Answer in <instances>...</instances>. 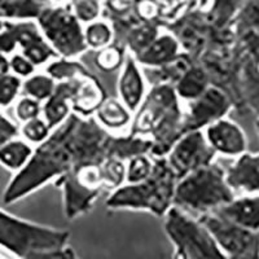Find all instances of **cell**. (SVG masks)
<instances>
[{
  "label": "cell",
  "instance_id": "6da1fadb",
  "mask_svg": "<svg viewBox=\"0 0 259 259\" xmlns=\"http://www.w3.org/2000/svg\"><path fill=\"white\" fill-rule=\"evenodd\" d=\"M148 139L117 135L104 130L94 117L83 118L71 113L62 124L52 130L50 138L34 149L22 170L9 180L3 193L6 205L18 202L65 174L82 166L118 158L126 162L140 154H149Z\"/></svg>",
  "mask_w": 259,
  "mask_h": 259
},
{
  "label": "cell",
  "instance_id": "7a4b0ae2",
  "mask_svg": "<svg viewBox=\"0 0 259 259\" xmlns=\"http://www.w3.org/2000/svg\"><path fill=\"white\" fill-rule=\"evenodd\" d=\"M134 136L152 143L150 156L162 158L184 135V106L172 84H154L147 92L142 105L130 124Z\"/></svg>",
  "mask_w": 259,
  "mask_h": 259
},
{
  "label": "cell",
  "instance_id": "3957f363",
  "mask_svg": "<svg viewBox=\"0 0 259 259\" xmlns=\"http://www.w3.org/2000/svg\"><path fill=\"white\" fill-rule=\"evenodd\" d=\"M126 162L109 158L82 166L65 174L53 184L62 192V209L66 219L74 221L92 210L104 191H115L124 184Z\"/></svg>",
  "mask_w": 259,
  "mask_h": 259
},
{
  "label": "cell",
  "instance_id": "277c9868",
  "mask_svg": "<svg viewBox=\"0 0 259 259\" xmlns=\"http://www.w3.org/2000/svg\"><path fill=\"white\" fill-rule=\"evenodd\" d=\"M178 179L166 157L153 158V170L148 179L138 184H123L106 198L109 210H140L163 218L172 207Z\"/></svg>",
  "mask_w": 259,
  "mask_h": 259
},
{
  "label": "cell",
  "instance_id": "5b68a950",
  "mask_svg": "<svg viewBox=\"0 0 259 259\" xmlns=\"http://www.w3.org/2000/svg\"><path fill=\"white\" fill-rule=\"evenodd\" d=\"M233 198L235 192L227 184L226 171L212 162L178 180L172 207L197 218L217 211Z\"/></svg>",
  "mask_w": 259,
  "mask_h": 259
},
{
  "label": "cell",
  "instance_id": "8992f818",
  "mask_svg": "<svg viewBox=\"0 0 259 259\" xmlns=\"http://www.w3.org/2000/svg\"><path fill=\"white\" fill-rule=\"evenodd\" d=\"M69 231L18 218L0 207V246L18 259L61 249L69 245Z\"/></svg>",
  "mask_w": 259,
  "mask_h": 259
},
{
  "label": "cell",
  "instance_id": "52a82bcc",
  "mask_svg": "<svg viewBox=\"0 0 259 259\" xmlns=\"http://www.w3.org/2000/svg\"><path fill=\"white\" fill-rule=\"evenodd\" d=\"M35 22L48 45L61 59L77 60L89 50L83 25L71 12L69 3H47Z\"/></svg>",
  "mask_w": 259,
  "mask_h": 259
},
{
  "label": "cell",
  "instance_id": "ba28073f",
  "mask_svg": "<svg viewBox=\"0 0 259 259\" xmlns=\"http://www.w3.org/2000/svg\"><path fill=\"white\" fill-rule=\"evenodd\" d=\"M162 219L170 242L187 259H227L211 235L194 217L171 207Z\"/></svg>",
  "mask_w": 259,
  "mask_h": 259
},
{
  "label": "cell",
  "instance_id": "9c48e42d",
  "mask_svg": "<svg viewBox=\"0 0 259 259\" xmlns=\"http://www.w3.org/2000/svg\"><path fill=\"white\" fill-rule=\"evenodd\" d=\"M215 156L202 131H189L175 143L166 159L177 179L180 180L198 168L211 165Z\"/></svg>",
  "mask_w": 259,
  "mask_h": 259
},
{
  "label": "cell",
  "instance_id": "30bf717a",
  "mask_svg": "<svg viewBox=\"0 0 259 259\" xmlns=\"http://www.w3.org/2000/svg\"><path fill=\"white\" fill-rule=\"evenodd\" d=\"M2 32L6 34L4 38L8 40V45L15 50L20 47L21 55L26 57L35 68L59 57L48 45L35 21H4Z\"/></svg>",
  "mask_w": 259,
  "mask_h": 259
},
{
  "label": "cell",
  "instance_id": "8fae6325",
  "mask_svg": "<svg viewBox=\"0 0 259 259\" xmlns=\"http://www.w3.org/2000/svg\"><path fill=\"white\" fill-rule=\"evenodd\" d=\"M231 109L230 97L217 85L206 89L202 95L194 100L186 103L184 106V133L202 131L214 122L223 119Z\"/></svg>",
  "mask_w": 259,
  "mask_h": 259
},
{
  "label": "cell",
  "instance_id": "7c38bea8",
  "mask_svg": "<svg viewBox=\"0 0 259 259\" xmlns=\"http://www.w3.org/2000/svg\"><path fill=\"white\" fill-rule=\"evenodd\" d=\"M207 144L215 154L223 156H241L246 150V138L241 127L231 119H219L203 131Z\"/></svg>",
  "mask_w": 259,
  "mask_h": 259
},
{
  "label": "cell",
  "instance_id": "4fadbf2b",
  "mask_svg": "<svg viewBox=\"0 0 259 259\" xmlns=\"http://www.w3.org/2000/svg\"><path fill=\"white\" fill-rule=\"evenodd\" d=\"M145 95V78L140 65L136 62L133 55H126L118 78V99L130 112L135 113L142 105Z\"/></svg>",
  "mask_w": 259,
  "mask_h": 259
},
{
  "label": "cell",
  "instance_id": "5bb4252c",
  "mask_svg": "<svg viewBox=\"0 0 259 259\" xmlns=\"http://www.w3.org/2000/svg\"><path fill=\"white\" fill-rule=\"evenodd\" d=\"M80 79H83V78H80ZM80 79L57 83L52 96L43 103V106H41L43 119L50 126L51 130L59 127L70 117L71 100H73L74 94L77 91Z\"/></svg>",
  "mask_w": 259,
  "mask_h": 259
},
{
  "label": "cell",
  "instance_id": "9a60e30c",
  "mask_svg": "<svg viewBox=\"0 0 259 259\" xmlns=\"http://www.w3.org/2000/svg\"><path fill=\"white\" fill-rule=\"evenodd\" d=\"M180 48L182 46H180L179 39L174 34L165 31L161 32L152 41V45L148 46L142 53H139L134 59L140 66L144 65L148 68L159 69L177 60L182 55Z\"/></svg>",
  "mask_w": 259,
  "mask_h": 259
},
{
  "label": "cell",
  "instance_id": "2e32d148",
  "mask_svg": "<svg viewBox=\"0 0 259 259\" xmlns=\"http://www.w3.org/2000/svg\"><path fill=\"white\" fill-rule=\"evenodd\" d=\"M226 182L233 192L259 191V154H241L226 171Z\"/></svg>",
  "mask_w": 259,
  "mask_h": 259
},
{
  "label": "cell",
  "instance_id": "e0dca14e",
  "mask_svg": "<svg viewBox=\"0 0 259 259\" xmlns=\"http://www.w3.org/2000/svg\"><path fill=\"white\" fill-rule=\"evenodd\" d=\"M214 212L241 228L259 232V197L233 198Z\"/></svg>",
  "mask_w": 259,
  "mask_h": 259
},
{
  "label": "cell",
  "instance_id": "ac0fdd59",
  "mask_svg": "<svg viewBox=\"0 0 259 259\" xmlns=\"http://www.w3.org/2000/svg\"><path fill=\"white\" fill-rule=\"evenodd\" d=\"M106 99L105 90L95 75L79 80L71 100V113L83 118L94 117L99 106Z\"/></svg>",
  "mask_w": 259,
  "mask_h": 259
},
{
  "label": "cell",
  "instance_id": "d6986e66",
  "mask_svg": "<svg viewBox=\"0 0 259 259\" xmlns=\"http://www.w3.org/2000/svg\"><path fill=\"white\" fill-rule=\"evenodd\" d=\"M94 118L104 130L115 134L131 124L133 113L117 97H106L96 110Z\"/></svg>",
  "mask_w": 259,
  "mask_h": 259
},
{
  "label": "cell",
  "instance_id": "ffe728a7",
  "mask_svg": "<svg viewBox=\"0 0 259 259\" xmlns=\"http://www.w3.org/2000/svg\"><path fill=\"white\" fill-rule=\"evenodd\" d=\"M209 85V77L206 71L203 70L201 65L192 64L177 80L174 90L180 101L188 103L202 95Z\"/></svg>",
  "mask_w": 259,
  "mask_h": 259
},
{
  "label": "cell",
  "instance_id": "44dd1931",
  "mask_svg": "<svg viewBox=\"0 0 259 259\" xmlns=\"http://www.w3.org/2000/svg\"><path fill=\"white\" fill-rule=\"evenodd\" d=\"M46 4V2L31 0H0V20L9 22L36 21Z\"/></svg>",
  "mask_w": 259,
  "mask_h": 259
},
{
  "label": "cell",
  "instance_id": "7402d4cb",
  "mask_svg": "<svg viewBox=\"0 0 259 259\" xmlns=\"http://www.w3.org/2000/svg\"><path fill=\"white\" fill-rule=\"evenodd\" d=\"M34 153V148L24 139H12L0 147V163L9 171L18 172L26 166Z\"/></svg>",
  "mask_w": 259,
  "mask_h": 259
},
{
  "label": "cell",
  "instance_id": "603a6c76",
  "mask_svg": "<svg viewBox=\"0 0 259 259\" xmlns=\"http://www.w3.org/2000/svg\"><path fill=\"white\" fill-rule=\"evenodd\" d=\"M159 26H161V22L158 21H154V22L139 21L135 25L128 27L127 31H124V38H126L124 40L131 51L130 55H133L134 57L138 56L148 46L152 45V41L161 34Z\"/></svg>",
  "mask_w": 259,
  "mask_h": 259
},
{
  "label": "cell",
  "instance_id": "cb8c5ba5",
  "mask_svg": "<svg viewBox=\"0 0 259 259\" xmlns=\"http://www.w3.org/2000/svg\"><path fill=\"white\" fill-rule=\"evenodd\" d=\"M46 74L50 75L56 83L80 79V78H87L91 75L89 69L78 60L61 59V57H57L56 60H53L47 65Z\"/></svg>",
  "mask_w": 259,
  "mask_h": 259
},
{
  "label": "cell",
  "instance_id": "d4e9b609",
  "mask_svg": "<svg viewBox=\"0 0 259 259\" xmlns=\"http://www.w3.org/2000/svg\"><path fill=\"white\" fill-rule=\"evenodd\" d=\"M83 35H84V43L87 48L95 51H100L113 45V40L115 38L113 25L100 18L85 25L83 27Z\"/></svg>",
  "mask_w": 259,
  "mask_h": 259
},
{
  "label": "cell",
  "instance_id": "484cf974",
  "mask_svg": "<svg viewBox=\"0 0 259 259\" xmlns=\"http://www.w3.org/2000/svg\"><path fill=\"white\" fill-rule=\"evenodd\" d=\"M56 84L57 83L46 73H35L22 82L21 91L24 92L25 96L43 104L52 96Z\"/></svg>",
  "mask_w": 259,
  "mask_h": 259
},
{
  "label": "cell",
  "instance_id": "4316f807",
  "mask_svg": "<svg viewBox=\"0 0 259 259\" xmlns=\"http://www.w3.org/2000/svg\"><path fill=\"white\" fill-rule=\"evenodd\" d=\"M124 59H126L124 48L122 46L113 43V45L108 46L103 50L96 51L95 65L103 73H114L122 68Z\"/></svg>",
  "mask_w": 259,
  "mask_h": 259
},
{
  "label": "cell",
  "instance_id": "83f0119b",
  "mask_svg": "<svg viewBox=\"0 0 259 259\" xmlns=\"http://www.w3.org/2000/svg\"><path fill=\"white\" fill-rule=\"evenodd\" d=\"M153 170V157L149 154H140L126 161V184H138L149 178Z\"/></svg>",
  "mask_w": 259,
  "mask_h": 259
},
{
  "label": "cell",
  "instance_id": "f1b7e54d",
  "mask_svg": "<svg viewBox=\"0 0 259 259\" xmlns=\"http://www.w3.org/2000/svg\"><path fill=\"white\" fill-rule=\"evenodd\" d=\"M51 133H52V130L40 117L26 122V123H22V127H21V135L25 142L29 143L30 145H36V147L43 144L50 138Z\"/></svg>",
  "mask_w": 259,
  "mask_h": 259
},
{
  "label": "cell",
  "instance_id": "f546056e",
  "mask_svg": "<svg viewBox=\"0 0 259 259\" xmlns=\"http://www.w3.org/2000/svg\"><path fill=\"white\" fill-rule=\"evenodd\" d=\"M69 6L71 12L82 25H89L97 21L103 12V4L96 0H75L69 3Z\"/></svg>",
  "mask_w": 259,
  "mask_h": 259
},
{
  "label": "cell",
  "instance_id": "4dcf8cb0",
  "mask_svg": "<svg viewBox=\"0 0 259 259\" xmlns=\"http://www.w3.org/2000/svg\"><path fill=\"white\" fill-rule=\"evenodd\" d=\"M22 89V80L12 73L0 77V106L7 108L13 104Z\"/></svg>",
  "mask_w": 259,
  "mask_h": 259
},
{
  "label": "cell",
  "instance_id": "1f68e13d",
  "mask_svg": "<svg viewBox=\"0 0 259 259\" xmlns=\"http://www.w3.org/2000/svg\"><path fill=\"white\" fill-rule=\"evenodd\" d=\"M41 106H43V104L39 103V101L34 100L31 97L24 96L16 103L15 114L18 121L26 123V122L40 117Z\"/></svg>",
  "mask_w": 259,
  "mask_h": 259
},
{
  "label": "cell",
  "instance_id": "d6a6232c",
  "mask_svg": "<svg viewBox=\"0 0 259 259\" xmlns=\"http://www.w3.org/2000/svg\"><path fill=\"white\" fill-rule=\"evenodd\" d=\"M9 65H11V71L13 75L21 78H29L32 74H35V66L29 61L21 53H13L9 59Z\"/></svg>",
  "mask_w": 259,
  "mask_h": 259
},
{
  "label": "cell",
  "instance_id": "836d02e7",
  "mask_svg": "<svg viewBox=\"0 0 259 259\" xmlns=\"http://www.w3.org/2000/svg\"><path fill=\"white\" fill-rule=\"evenodd\" d=\"M24 259H80L78 254L74 251L73 247L69 245L56 249V250L40 251V253H32L30 255L25 256Z\"/></svg>",
  "mask_w": 259,
  "mask_h": 259
},
{
  "label": "cell",
  "instance_id": "e575fe53",
  "mask_svg": "<svg viewBox=\"0 0 259 259\" xmlns=\"http://www.w3.org/2000/svg\"><path fill=\"white\" fill-rule=\"evenodd\" d=\"M18 131H20L18 127L12 121H9L0 110V147L8 143L9 140L17 138Z\"/></svg>",
  "mask_w": 259,
  "mask_h": 259
},
{
  "label": "cell",
  "instance_id": "d590c367",
  "mask_svg": "<svg viewBox=\"0 0 259 259\" xmlns=\"http://www.w3.org/2000/svg\"><path fill=\"white\" fill-rule=\"evenodd\" d=\"M11 74V65H9V59L3 55V53H0V77H3V75H8Z\"/></svg>",
  "mask_w": 259,
  "mask_h": 259
},
{
  "label": "cell",
  "instance_id": "8d00e7d4",
  "mask_svg": "<svg viewBox=\"0 0 259 259\" xmlns=\"http://www.w3.org/2000/svg\"><path fill=\"white\" fill-rule=\"evenodd\" d=\"M172 259H187V256L184 255V253H183L182 250H179V249L174 247V253H172Z\"/></svg>",
  "mask_w": 259,
  "mask_h": 259
},
{
  "label": "cell",
  "instance_id": "74e56055",
  "mask_svg": "<svg viewBox=\"0 0 259 259\" xmlns=\"http://www.w3.org/2000/svg\"><path fill=\"white\" fill-rule=\"evenodd\" d=\"M3 27H4V21H3V20H0V31L3 30Z\"/></svg>",
  "mask_w": 259,
  "mask_h": 259
},
{
  "label": "cell",
  "instance_id": "f35d334b",
  "mask_svg": "<svg viewBox=\"0 0 259 259\" xmlns=\"http://www.w3.org/2000/svg\"><path fill=\"white\" fill-rule=\"evenodd\" d=\"M256 128H258V131H259V119L256 121Z\"/></svg>",
  "mask_w": 259,
  "mask_h": 259
},
{
  "label": "cell",
  "instance_id": "ab89813d",
  "mask_svg": "<svg viewBox=\"0 0 259 259\" xmlns=\"http://www.w3.org/2000/svg\"><path fill=\"white\" fill-rule=\"evenodd\" d=\"M0 259H4V258H2V256H0Z\"/></svg>",
  "mask_w": 259,
  "mask_h": 259
}]
</instances>
